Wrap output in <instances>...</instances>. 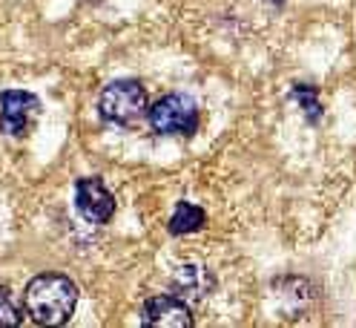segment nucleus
Returning a JSON list of instances; mask_svg holds the SVG:
<instances>
[{"label":"nucleus","mask_w":356,"mask_h":328,"mask_svg":"<svg viewBox=\"0 0 356 328\" xmlns=\"http://www.w3.org/2000/svg\"><path fill=\"white\" fill-rule=\"evenodd\" d=\"M24 305L38 325H63L75 314L78 286L63 274H38L24 291Z\"/></svg>","instance_id":"f257e3e1"},{"label":"nucleus","mask_w":356,"mask_h":328,"mask_svg":"<svg viewBox=\"0 0 356 328\" xmlns=\"http://www.w3.org/2000/svg\"><path fill=\"white\" fill-rule=\"evenodd\" d=\"M147 90L132 81V78H124V81H113L101 93L98 98V113L106 124H118V127H132L138 124L144 116H147Z\"/></svg>","instance_id":"f03ea898"},{"label":"nucleus","mask_w":356,"mask_h":328,"mask_svg":"<svg viewBox=\"0 0 356 328\" xmlns=\"http://www.w3.org/2000/svg\"><path fill=\"white\" fill-rule=\"evenodd\" d=\"M147 118L159 136H193L202 121L195 101L184 93H170L159 98L147 109Z\"/></svg>","instance_id":"7ed1b4c3"},{"label":"nucleus","mask_w":356,"mask_h":328,"mask_svg":"<svg viewBox=\"0 0 356 328\" xmlns=\"http://www.w3.org/2000/svg\"><path fill=\"white\" fill-rule=\"evenodd\" d=\"M40 116V101L32 93L24 90H6L0 93V127L3 133L24 139L32 133V127L38 124Z\"/></svg>","instance_id":"20e7f679"},{"label":"nucleus","mask_w":356,"mask_h":328,"mask_svg":"<svg viewBox=\"0 0 356 328\" xmlns=\"http://www.w3.org/2000/svg\"><path fill=\"white\" fill-rule=\"evenodd\" d=\"M75 208L86 222L104 225L115 216V199L113 193L106 190V185L101 179H78L75 185Z\"/></svg>","instance_id":"39448f33"},{"label":"nucleus","mask_w":356,"mask_h":328,"mask_svg":"<svg viewBox=\"0 0 356 328\" xmlns=\"http://www.w3.org/2000/svg\"><path fill=\"white\" fill-rule=\"evenodd\" d=\"M141 325L147 328H193V314L187 302L175 294H161L144 302Z\"/></svg>","instance_id":"423d86ee"},{"label":"nucleus","mask_w":356,"mask_h":328,"mask_svg":"<svg viewBox=\"0 0 356 328\" xmlns=\"http://www.w3.org/2000/svg\"><path fill=\"white\" fill-rule=\"evenodd\" d=\"M216 288V279L204 265H181L172 276V291L184 302H202Z\"/></svg>","instance_id":"0eeeda50"},{"label":"nucleus","mask_w":356,"mask_h":328,"mask_svg":"<svg viewBox=\"0 0 356 328\" xmlns=\"http://www.w3.org/2000/svg\"><path fill=\"white\" fill-rule=\"evenodd\" d=\"M207 225V213L198 208V205H190V202H181L175 208V213L170 216V233L172 236H187V233H195V231H202Z\"/></svg>","instance_id":"6e6552de"},{"label":"nucleus","mask_w":356,"mask_h":328,"mask_svg":"<svg viewBox=\"0 0 356 328\" xmlns=\"http://www.w3.org/2000/svg\"><path fill=\"white\" fill-rule=\"evenodd\" d=\"M291 95L299 101L302 113H305V118H307L310 124H316V121L322 118V98H319V90H316V86H310V84H296Z\"/></svg>","instance_id":"1a4fd4ad"},{"label":"nucleus","mask_w":356,"mask_h":328,"mask_svg":"<svg viewBox=\"0 0 356 328\" xmlns=\"http://www.w3.org/2000/svg\"><path fill=\"white\" fill-rule=\"evenodd\" d=\"M24 314H20L17 302L9 288H0V325H20Z\"/></svg>","instance_id":"9d476101"}]
</instances>
